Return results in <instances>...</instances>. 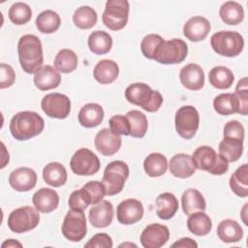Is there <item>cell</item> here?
<instances>
[{
  "instance_id": "cell-19",
  "label": "cell",
  "mask_w": 248,
  "mask_h": 248,
  "mask_svg": "<svg viewBox=\"0 0 248 248\" xmlns=\"http://www.w3.org/2000/svg\"><path fill=\"white\" fill-rule=\"evenodd\" d=\"M210 28V22L207 18L196 16L186 21L183 26V34L192 42H200L206 38Z\"/></svg>"
},
{
  "instance_id": "cell-35",
  "label": "cell",
  "mask_w": 248,
  "mask_h": 248,
  "mask_svg": "<svg viewBox=\"0 0 248 248\" xmlns=\"http://www.w3.org/2000/svg\"><path fill=\"white\" fill-rule=\"evenodd\" d=\"M243 152V140L224 138L219 143V154L228 162L237 161Z\"/></svg>"
},
{
  "instance_id": "cell-48",
  "label": "cell",
  "mask_w": 248,
  "mask_h": 248,
  "mask_svg": "<svg viewBox=\"0 0 248 248\" xmlns=\"http://www.w3.org/2000/svg\"><path fill=\"white\" fill-rule=\"evenodd\" d=\"M244 132L243 125L237 120H230L224 126V138L244 140Z\"/></svg>"
},
{
  "instance_id": "cell-9",
  "label": "cell",
  "mask_w": 248,
  "mask_h": 248,
  "mask_svg": "<svg viewBox=\"0 0 248 248\" xmlns=\"http://www.w3.org/2000/svg\"><path fill=\"white\" fill-rule=\"evenodd\" d=\"M40 222V215L37 208L29 205L18 207L13 210L8 217V227L16 233L26 232L35 229Z\"/></svg>"
},
{
  "instance_id": "cell-16",
  "label": "cell",
  "mask_w": 248,
  "mask_h": 248,
  "mask_svg": "<svg viewBox=\"0 0 248 248\" xmlns=\"http://www.w3.org/2000/svg\"><path fill=\"white\" fill-rule=\"evenodd\" d=\"M121 143V137L112 133L108 128L100 130L94 140L97 151L104 156H111L116 153L120 149Z\"/></svg>"
},
{
  "instance_id": "cell-52",
  "label": "cell",
  "mask_w": 248,
  "mask_h": 248,
  "mask_svg": "<svg viewBox=\"0 0 248 248\" xmlns=\"http://www.w3.org/2000/svg\"><path fill=\"white\" fill-rule=\"evenodd\" d=\"M2 248H5V247H22V244L20 242H18L17 240H15V239H8L6 240L5 242L2 243L1 245Z\"/></svg>"
},
{
  "instance_id": "cell-25",
  "label": "cell",
  "mask_w": 248,
  "mask_h": 248,
  "mask_svg": "<svg viewBox=\"0 0 248 248\" xmlns=\"http://www.w3.org/2000/svg\"><path fill=\"white\" fill-rule=\"evenodd\" d=\"M119 75V67L113 60L104 59L99 61L93 70V77L101 84L113 82Z\"/></svg>"
},
{
  "instance_id": "cell-32",
  "label": "cell",
  "mask_w": 248,
  "mask_h": 248,
  "mask_svg": "<svg viewBox=\"0 0 248 248\" xmlns=\"http://www.w3.org/2000/svg\"><path fill=\"white\" fill-rule=\"evenodd\" d=\"M219 16L228 25H236L242 22L244 11L242 6L235 1H227L220 7Z\"/></svg>"
},
{
  "instance_id": "cell-29",
  "label": "cell",
  "mask_w": 248,
  "mask_h": 248,
  "mask_svg": "<svg viewBox=\"0 0 248 248\" xmlns=\"http://www.w3.org/2000/svg\"><path fill=\"white\" fill-rule=\"evenodd\" d=\"M44 181L52 187H61L67 181V170L58 162H51L45 166L43 170Z\"/></svg>"
},
{
  "instance_id": "cell-24",
  "label": "cell",
  "mask_w": 248,
  "mask_h": 248,
  "mask_svg": "<svg viewBox=\"0 0 248 248\" xmlns=\"http://www.w3.org/2000/svg\"><path fill=\"white\" fill-rule=\"evenodd\" d=\"M79 124L85 128H94L100 125L104 119V109L96 103L84 105L78 115Z\"/></svg>"
},
{
  "instance_id": "cell-21",
  "label": "cell",
  "mask_w": 248,
  "mask_h": 248,
  "mask_svg": "<svg viewBox=\"0 0 248 248\" xmlns=\"http://www.w3.org/2000/svg\"><path fill=\"white\" fill-rule=\"evenodd\" d=\"M60 82V73L50 65L42 66L34 75V84L41 91L56 88Z\"/></svg>"
},
{
  "instance_id": "cell-26",
  "label": "cell",
  "mask_w": 248,
  "mask_h": 248,
  "mask_svg": "<svg viewBox=\"0 0 248 248\" xmlns=\"http://www.w3.org/2000/svg\"><path fill=\"white\" fill-rule=\"evenodd\" d=\"M181 203L183 212L190 215L194 212L204 211L206 208V202L200 191L194 188H189L182 194Z\"/></svg>"
},
{
  "instance_id": "cell-38",
  "label": "cell",
  "mask_w": 248,
  "mask_h": 248,
  "mask_svg": "<svg viewBox=\"0 0 248 248\" xmlns=\"http://www.w3.org/2000/svg\"><path fill=\"white\" fill-rule=\"evenodd\" d=\"M129 122L130 136L133 138H143L147 132L148 121L144 113L140 110H130L125 115Z\"/></svg>"
},
{
  "instance_id": "cell-40",
  "label": "cell",
  "mask_w": 248,
  "mask_h": 248,
  "mask_svg": "<svg viewBox=\"0 0 248 248\" xmlns=\"http://www.w3.org/2000/svg\"><path fill=\"white\" fill-rule=\"evenodd\" d=\"M96 11L89 6L78 8L73 15V22L79 29H90L97 22Z\"/></svg>"
},
{
  "instance_id": "cell-31",
  "label": "cell",
  "mask_w": 248,
  "mask_h": 248,
  "mask_svg": "<svg viewBox=\"0 0 248 248\" xmlns=\"http://www.w3.org/2000/svg\"><path fill=\"white\" fill-rule=\"evenodd\" d=\"M187 228L190 232L199 236H203L210 232L212 229V222L209 216L203 213V211H198L189 215Z\"/></svg>"
},
{
  "instance_id": "cell-5",
  "label": "cell",
  "mask_w": 248,
  "mask_h": 248,
  "mask_svg": "<svg viewBox=\"0 0 248 248\" xmlns=\"http://www.w3.org/2000/svg\"><path fill=\"white\" fill-rule=\"evenodd\" d=\"M210 45L217 54L227 57H235L242 52L244 40L238 32L219 31L211 36Z\"/></svg>"
},
{
  "instance_id": "cell-3",
  "label": "cell",
  "mask_w": 248,
  "mask_h": 248,
  "mask_svg": "<svg viewBox=\"0 0 248 248\" xmlns=\"http://www.w3.org/2000/svg\"><path fill=\"white\" fill-rule=\"evenodd\" d=\"M125 97L131 104L140 107L148 112H156L163 104V96L143 82L130 84L125 90Z\"/></svg>"
},
{
  "instance_id": "cell-53",
  "label": "cell",
  "mask_w": 248,
  "mask_h": 248,
  "mask_svg": "<svg viewBox=\"0 0 248 248\" xmlns=\"http://www.w3.org/2000/svg\"><path fill=\"white\" fill-rule=\"evenodd\" d=\"M247 203L243 206V208H242V212H241V217H242V220H243V222H244V224L245 225H247V221H246V208H247Z\"/></svg>"
},
{
  "instance_id": "cell-43",
  "label": "cell",
  "mask_w": 248,
  "mask_h": 248,
  "mask_svg": "<svg viewBox=\"0 0 248 248\" xmlns=\"http://www.w3.org/2000/svg\"><path fill=\"white\" fill-rule=\"evenodd\" d=\"M248 83L247 78H243L237 82L235 91L233 93L236 106L237 113L241 115H247L248 113Z\"/></svg>"
},
{
  "instance_id": "cell-1",
  "label": "cell",
  "mask_w": 248,
  "mask_h": 248,
  "mask_svg": "<svg viewBox=\"0 0 248 248\" xmlns=\"http://www.w3.org/2000/svg\"><path fill=\"white\" fill-rule=\"evenodd\" d=\"M18 60L22 70L27 74H35L43 65L44 55L40 39L33 34L20 37L17 44Z\"/></svg>"
},
{
  "instance_id": "cell-22",
  "label": "cell",
  "mask_w": 248,
  "mask_h": 248,
  "mask_svg": "<svg viewBox=\"0 0 248 248\" xmlns=\"http://www.w3.org/2000/svg\"><path fill=\"white\" fill-rule=\"evenodd\" d=\"M170 173L178 178H188L196 171L193 158L185 153L175 154L169 163Z\"/></svg>"
},
{
  "instance_id": "cell-54",
  "label": "cell",
  "mask_w": 248,
  "mask_h": 248,
  "mask_svg": "<svg viewBox=\"0 0 248 248\" xmlns=\"http://www.w3.org/2000/svg\"><path fill=\"white\" fill-rule=\"evenodd\" d=\"M125 247V246H134V247H137V245H135V244H133V243H123V244H120L119 245V247Z\"/></svg>"
},
{
  "instance_id": "cell-49",
  "label": "cell",
  "mask_w": 248,
  "mask_h": 248,
  "mask_svg": "<svg viewBox=\"0 0 248 248\" xmlns=\"http://www.w3.org/2000/svg\"><path fill=\"white\" fill-rule=\"evenodd\" d=\"M0 71H1V80H0V88H8L12 86L16 79V74L12 66L1 63L0 65Z\"/></svg>"
},
{
  "instance_id": "cell-50",
  "label": "cell",
  "mask_w": 248,
  "mask_h": 248,
  "mask_svg": "<svg viewBox=\"0 0 248 248\" xmlns=\"http://www.w3.org/2000/svg\"><path fill=\"white\" fill-rule=\"evenodd\" d=\"M84 246L91 248H111L112 240L107 233H97L93 235Z\"/></svg>"
},
{
  "instance_id": "cell-11",
  "label": "cell",
  "mask_w": 248,
  "mask_h": 248,
  "mask_svg": "<svg viewBox=\"0 0 248 248\" xmlns=\"http://www.w3.org/2000/svg\"><path fill=\"white\" fill-rule=\"evenodd\" d=\"M61 231L63 235L70 241L78 242L86 235L87 226L83 210L70 209L62 223Z\"/></svg>"
},
{
  "instance_id": "cell-17",
  "label": "cell",
  "mask_w": 248,
  "mask_h": 248,
  "mask_svg": "<svg viewBox=\"0 0 248 248\" xmlns=\"http://www.w3.org/2000/svg\"><path fill=\"white\" fill-rule=\"evenodd\" d=\"M37 179V173L34 170L27 167H21L11 172L9 176V184L17 192H27L35 187Z\"/></svg>"
},
{
  "instance_id": "cell-39",
  "label": "cell",
  "mask_w": 248,
  "mask_h": 248,
  "mask_svg": "<svg viewBox=\"0 0 248 248\" xmlns=\"http://www.w3.org/2000/svg\"><path fill=\"white\" fill-rule=\"evenodd\" d=\"M55 69L64 74L74 72L78 67V56L69 48H63L58 51L54 59Z\"/></svg>"
},
{
  "instance_id": "cell-28",
  "label": "cell",
  "mask_w": 248,
  "mask_h": 248,
  "mask_svg": "<svg viewBox=\"0 0 248 248\" xmlns=\"http://www.w3.org/2000/svg\"><path fill=\"white\" fill-rule=\"evenodd\" d=\"M178 209V201L171 193H163L156 199V214L160 219L169 220Z\"/></svg>"
},
{
  "instance_id": "cell-37",
  "label": "cell",
  "mask_w": 248,
  "mask_h": 248,
  "mask_svg": "<svg viewBox=\"0 0 248 248\" xmlns=\"http://www.w3.org/2000/svg\"><path fill=\"white\" fill-rule=\"evenodd\" d=\"M143 169L150 177L161 176L167 171L168 160L161 153H151L144 159Z\"/></svg>"
},
{
  "instance_id": "cell-20",
  "label": "cell",
  "mask_w": 248,
  "mask_h": 248,
  "mask_svg": "<svg viewBox=\"0 0 248 248\" xmlns=\"http://www.w3.org/2000/svg\"><path fill=\"white\" fill-rule=\"evenodd\" d=\"M113 206L110 202L102 200L89 210V222L95 228H106L113 219Z\"/></svg>"
},
{
  "instance_id": "cell-47",
  "label": "cell",
  "mask_w": 248,
  "mask_h": 248,
  "mask_svg": "<svg viewBox=\"0 0 248 248\" xmlns=\"http://www.w3.org/2000/svg\"><path fill=\"white\" fill-rule=\"evenodd\" d=\"M109 127L110 131L116 135H124L130 136V127L129 122L126 116L117 114L113 115L109 119Z\"/></svg>"
},
{
  "instance_id": "cell-12",
  "label": "cell",
  "mask_w": 248,
  "mask_h": 248,
  "mask_svg": "<svg viewBox=\"0 0 248 248\" xmlns=\"http://www.w3.org/2000/svg\"><path fill=\"white\" fill-rule=\"evenodd\" d=\"M70 167L78 175H93L100 170L101 163L95 153L88 148L77 150L71 158Z\"/></svg>"
},
{
  "instance_id": "cell-14",
  "label": "cell",
  "mask_w": 248,
  "mask_h": 248,
  "mask_svg": "<svg viewBox=\"0 0 248 248\" xmlns=\"http://www.w3.org/2000/svg\"><path fill=\"white\" fill-rule=\"evenodd\" d=\"M170 238L169 229L161 224L148 225L140 234V243L144 248H160Z\"/></svg>"
},
{
  "instance_id": "cell-42",
  "label": "cell",
  "mask_w": 248,
  "mask_h": 248,
  "mask_svg": "<svg viewBox=\"0 0 248 248\" xmlns=\"http://www.w3.org/2000/svg\"><path fill=\"white\" fill-rule=\"evenodd\" d=\"M10 20L16 25L27 23L32 17L31 8L23 2H16L11 6L8 13Z\"/></svg>"
},
{
  "instance_id": "cell-45",
  "label": "cell",
  "mask_w": 248,
  "mask_h": 248,
  "mask_svg": "<svg viewBox=\"0 0 248 248\" xmlns=\"http://www.w3.org/2000/svg\"><path fill=\"white\" fill-rule=\"evenodd\" d=\"M164 39L158 34H148L146 35L140 43V50L144 57L148 59H153V54L156 47Z\"/></svg>"
},
{
  "instance_id": "cell-15",
  "label": "cell",
  "mask_w": 248,
  "mask_h": 248,
  "mask_svg": "<svg viewBox=\"0 0 248 248\" xmlns=\"http://www.w3.org/2000/svg\"><path fill=\"white\" fill-rule=\"evenodd\" d=\"M143 216L142 203L136 199H127L121 202L116 208V217L119 223L132 225L139 222Z\"/></svg>"
},
{
  "instance_id": "cell-33",
  "label": "cell",
  "mask_w": 248,
  "mask_h": 248,
  "mask_svg": "<svg viewBox=\"0 0 248 248\" xmlns=\"http://www.w3.org/2000/svg\"><path fill=\"white\" fill-rule=\"evenodd\" d=\"M210 84L218 89H228L232 85L234 77L232 72L225 66L213 67L208 75Z\"/></svg>"
},
{
  "instance_id": "cell-23",
  "label": "cell",
  "mask_w": 248,
  "mask_h": 248,
  "mask_svg": "<svg viewBox=\"0 0 248 248\" xmlns=\"http://www.w3.org/2000/svg\"><path fill=\"white\" fill-rule=\"evenodd\" d=\"M33 204L42 213H49L57 208L59 196L56 191L50 188L39 189L32 198Z\"/></svg>"
},
{
  "instance_id": "cell-30",
  "label": "cell",
  "mask_w": 248,
  "mask_h": 248,
  "mask_svg": "<svg viewBox=\"0 0 248 248\" xmlns=\"http://www.w3.org/2000/svg\"><path fill=\"white\" fill-rule=\"evenodd\" d=\"M88 47L91 52L97 55L108 53L112 46L111 36L102 30L92 32L87 40Z\"/></svg>"
},
{
  "instance_id": "cell-34",
  "label": "cell",
  "mask_w": 248,
  "mask_h": 248,
  "mask_svg": "<svg viewBox=\"0 0 248 248\" xmlns=\"http://www.w3.org/2000/svg\"><path fill=\"white\" fill-rule=\"evenodd\" d=\"M61 24L59 15L52 10L43 11L36 18L37 29L44 34H50L58 30Z\"/></svg>"
},
{
  "instance_id": "cell-41",
  "label": "cell",
  "mask_w": 248,
  "mask_h": 248,
  "mask_svg": "<svg viewBox=\"0 0 248 248\" xmlns=\"http://www.w3.org/2000/svg\"><path fill=\"white\" fill-rule=\"evenodd\" d=\"M213 107L217 113L221 115H230L237 113V106L233 94L223 93L216 96L213 100Z\"/></svg>"
},
{
  "instance_id": "cell-27",
  "label": "cell",
  "mask_w": 248,
  "mask_h": 248,
  "mask_svg": "<svg viewBox=\"0 0 248 248\" xmlns=\"http://www.w3.org/2000/svg\"><path fill=\"white\" fill-rule=\"evenodd\" d=\"M217 235L226 243L238 242L243 237V230L235 220L226 219L219 223L217 227Z\"/></svg>"
},
{
  "instance_id": "cell-8",
  "label": "cell",
  "mask_w": 248,
  "mask_h": 248,
  "mask_svg": "<svg viewBox=\"0 0 248 248\" xmlns=\"http://www.w3.org/2000/svg\"><path fill=\"white\" fill-rule=\"evenodd\" d=\"M129 10L130 5L127 0H108L102 16L103 23L110 30H121L127 24Z\"/></svg>"
},
{
  "instance_id": "cell-2",
  "label": "cell",
  "mask_w": 248,
  "mask_h": 248,
  "mask_svg": "<svg viewBox=\"0 0 248 248\" xmlns=\"http://www.w3.org/2000/svg\"><path fill=\"white\" fill-rule=\"evenodd\" d=\"M45 128L43 117L35 111H20L13 116L10 132L17 140H27L42 133Z\"/></svg>"
},
{
  "instance_id": "cell-18",
  "label": "cell",
  "mask_w": 248,
  "mask_h": 248,
  "mask_svg": "<svg viewBox=\"0 0 248 248\" xmlns=\"http://www.w3.org/2000/svg\"><path fill=\"white\" fill-rule=\"evenodd\" d=\"M179 79L184 87L197 91L204 85V73L200 65L190 63L180 70Z\"/></svg>"
},
{
  "instance_id": "cell-6",
  "label": "cell",
  "mask_w": 248,
  "mask_h": 248,
  "mask_svg": "<svg viewBox=\"0 0 248 248\" xmlns=\"http://www.w3.org/2000/svg\"><path fill=\"white\" fill-rule=\"evenodd\" d=\"M188 54V46L181 39L163 40L156 47L153 59L160 64H179L185 60Z\"/></svg>"
},
{
  "instance_id": "cell-36",
  "label": "cell",
  "mask_w": 248,
  "mask_h": 248,
  "mask_svg": "<svg viewBox=\"0 0 248 248\" xmlns=\"http://www.w3.org/2000/svg\"><path fill=\"white\" fill-rule=\"evenodd\" d=\"M230 187L238 197L245 198L248 196V166L243 164L232 174L230 178Z\"/></svg>"
},
{
  "instance_id": "cell-44",
  "label": "cell",
  "mask_w": 248,
  "mask_h": 248,
  "mask_svg": "<svg viewBox=\"0 0 248 248\" xmlns=\"http://www.w3.org/2000/svg\"><path fill=\"white\" fill-rule=\"evenodd\" d=\"M68 204L72 209L84 210L88 207L89 204H91V199L88 193L83 188H81L79 190L74 191L70 195Z\"/></svg>"
},
{
  "instance_id": "cell-4",
  "label": "cell",
  "mask_w": 248,
  "mask_h": 248,
  "mask_svg": "<svg viewBox=\"0 0 248 248\" xmlns=\"http://www.w3.org/2000/svg\"><path fill=\"white\" fill-rule=\"evenodd\" d=\"M192 158L196 168L214 175L224 174L229 170V162L207 145L198 147L194 151Z\"/></svg>"
},
{
  "instance_id": "cell-7",
  "label": "cell",
  "mask_w": 248,
  "mask_h": 248,
  "mask_svg": "<svg viewBox=\"0 0 248 248\" xmlns=\"http://www.w3.org/2000/svg\"><path fill=\"white\" fill-rule=\"evenodd\" d=\"M129 172V167L123 161L117 160L108 163L105 168L102 179L106 195L114 196L119 194L123 190Z\"/></svg>"
},
{
  "instance_id": "cell-10",
  "label": "cell",
  "mask_w": 248,
  "mask_h": 248,
  "mask_svg": "<svg viewBox=\"0 0 248 248\" xmlns=\"http://www.w3.org/2000/svg\"><path fill=\"white\" fill-rule=\"evenodd\" d=\"M175 129L177 134L185 139H192L198 129L200 124V115L196 108L193 106H183L177 109L175 112Z\"/></svg>"
},
{
  "instance_id": "cell-51",
  "label": "cell",
  "mask_w": 248,
  "mask_h": 248,
  "mask_svg": "<svg viewBox=\"0 0 248 248\" xmlns=\"http://www.w3.org/2000/svg\"><path fill=\"white\" fill-rule=\"evenodd\" d=\"M171 247H182V248H197L198 244L196 241H194L192 238L189 237H183L180 238L178 241L171 244Z\"/></svg>"
},
{
  "instance_id": "cell-13",
  "label": "cell",
  "mask_w": 248,
  "mask_h": 248,
  "mask_svg": "<svg viewBox=\"0 0 248 248\" xmlns=\"http://www.w3.org/2000/svg\"><path fill=\"white\" fill-rule=\"evenodd\" d=\"M41 108L48 117L65 119L71 111V101L64 94L49 93L42 99Z\"/></svg>"
},
{
  "instance_id": "cell-46",
  "label": "cell",
  "mask_w": 248,
  "mask_h": 248,
  "mask_svg": "<svg viewBox=\"0 0 248 248\" xmlns=\"http://www.w3.org/2000/svg\"><path fill=\"white\" fill-rule=\"evenodd\" d=\"M89 195L91 199V204H96L103 200L106 195L104 184L100 181H89L82 187Z\"/></svg>"
}]
</instances>
